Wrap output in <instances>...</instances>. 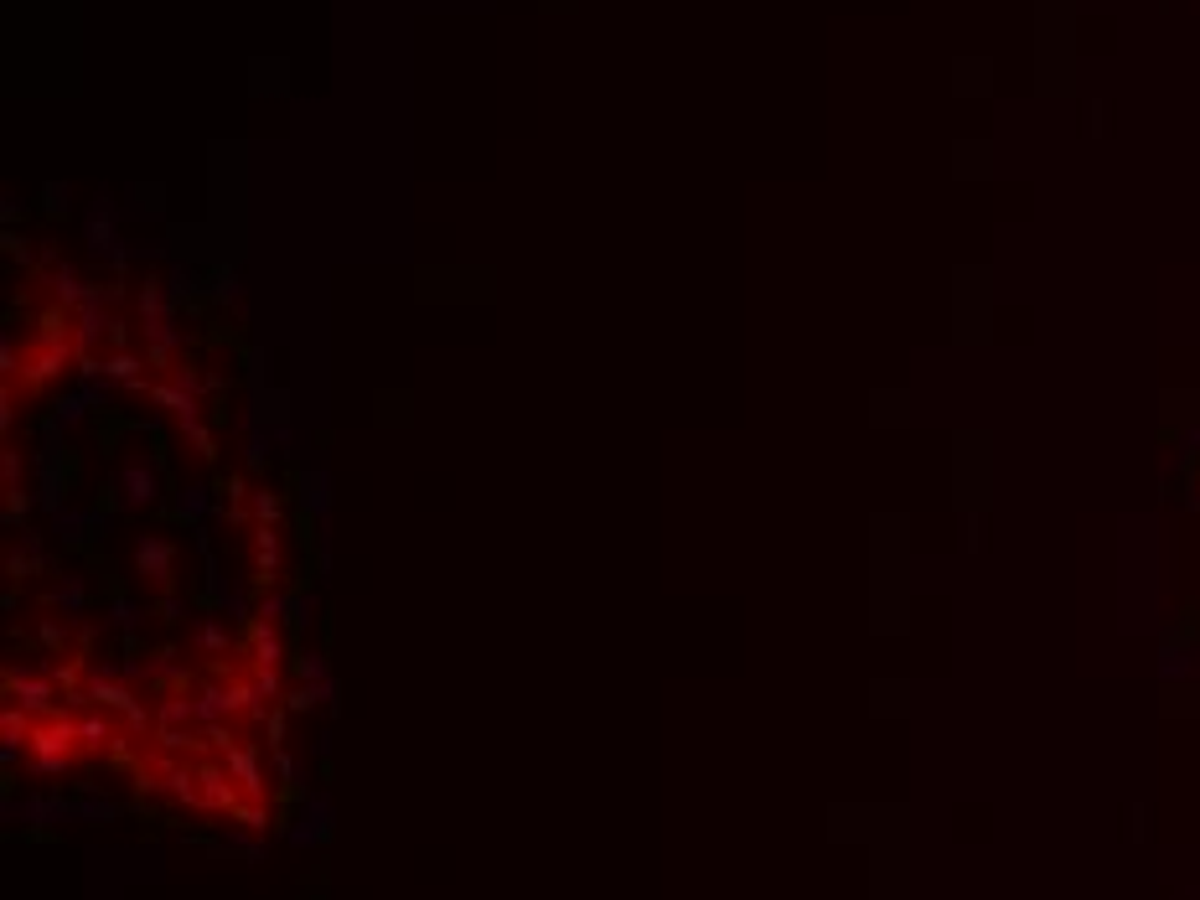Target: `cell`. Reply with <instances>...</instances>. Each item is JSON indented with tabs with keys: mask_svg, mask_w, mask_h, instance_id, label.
Instances as JSON below:
<instances>
[{
	"mask_svg": "<svg viewBox=\"0 0 1200 900\" xmlns=\"http://www.w3.org/2000/svg\"><path fill=\"white\" fill-rule=\"evenodd\" d=\"M254 538H259V575L274 579V575H280V538H274L270 523H264V528H254Z\"/></svg>",
	"mask_w": 1200,
	"mask_h": 900,
	"instance_id": "cell-2",
	"label": "cell"
},
{
	"mask_svg": "<svg viewBox=\"0 0 1200 900\" xmlns=\"http://www.w3.org/2000/svg\"><path fill=\"white\" fill-rule=\"evenodd\" d=\"M254 513H259V523H274V517H280V497H274V492H259Z\"/></svg>",
	"mask_w": 1200,
	"mask_h": 900,
	"instance_id": "cell-4",
	"label": "cell"
},
{
	"mask_svg": "<svg viewBox=\"0 0 1200 900\" xmlns=\"http://www.w3.org/2000/svg\"><path fill=\"white\" fill-rule=\"evenodd\" d=\"M119 492H125V502H135V507H140V502H156V476L145 466H125L119 471Z\"/></svg>",
	"mask_w": 1200,
	"mask_h": 900,
	"instance_id": "cell-1",
	"label": "cell"
},
{
	"mask_svg": "<svg viewBox=\"0 0 1200 900\" xmlns=\"http://www.w3.org/2000/svg\"><path fill=\"white\" fill-rule=\"evenodd\" d=\"M145 564L156 569V579H166V569H171V548L160 544V538H145V544H140V569H145Z\"/></svg>",
	"mask_w": 1200,
	"mask_h": 900,
	"instance_id": "cell-3",
	"label": "cell"
}]
</instances>
